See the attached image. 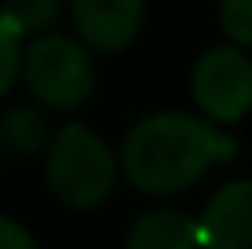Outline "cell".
<instances>
[{
  "label": "cell",
  "instance_id": "10",
  "mask_svg": "<svg viewBox=\"0 0 252 249\" xmlns=\"http://www.w3.org/2000/svg\"><path fill=\"white\" fill-rule=\"evenodd\" d=\"M22 48L26 40L11 30V22L0 15V99L19 84V73H22Z\"/></svg>",
  "mask_w": 252,
  "mask_h": 249
},
{
  "label": "cell",
  "instance_id": "7",
  "mask_svg": "<svg viewBox=\"0 0 252 249\" xmlns=\"http://www.w3.org/2000/svg\"><path fill=\"white\" fill-rule=\"evenodd\" d=\"M125 249H201L197 216L176 205L143 209L125 231Z\"/></svg>",
  "mask_w": 252,
  "mask_h": 249
},
{
  "label": "cell",
  "instance_id": "12",
  "mask_svg": "<svg viewBox=\"0 0 252 249\" xmlns=\"http://www.w3.org/2000/svg\"><path fill=\"white\" fill-rule=\"evenodd\" d=\"M0 249H40V246H37L33 231L26 227L22 220L0 213Z\"/></svg>",
  "mask_w": 252,
  "mask_h": 249
},
{
  "label": "cell",
  "instance_id": "3",
  "mask_svg": "<svg viewBox=\"0 0 252 249\" xmlns=\"http://www.w3.org/2000/svg\"><path fill=\"white\" fill-rule=\"evenodd\" d=\"M26 96L51 114H73L95 96V51L77 33H40L22 48Z\"/></svg>",
  "mask_w": 252,
  "mask_h": 249
},
{
  "label": "cell",
  "instance_id": "9",
  "mask_svg": "<svg viewBox=\"0 0 252 249\" xmlns=\"http://www.w3.org/2000/svg\"><path fill=\"white\" fill-rule=\"evenodd\" d=\"M66 0H0V15L11 22V30L22 40L51 33L55 22L63 19Z\"/></svg>",
  "mask_w": 252,
  "mask_h": 249
},
{
  "label": "cell",
  "instance_id": "13",
  "mask_svg": "<svg viewBox=\"0 0 252 249\" xmlns=\"http://www.w3.org/2000/svg\"><path fill=\"white\" fill-rule=\"evenodd\" d=\"M4 154H7V150H4V140H0V165H4Z\"/></svg>",
  "mask_w": 252,
  "mask_h": 249
},
{
  "label": "cell",
  "instance_id": "11",
  "mask_svg": "<svg viewBox=\"0 0 252 249\" xmlns=\"http://www.w3.org/2000/svg\"><path fill=\"white\" fill-rule=\"evenodd\" d=\"M220 30L252 51V0H220Z\"/></svg>",
  "mask_w": 252,
  "mask_h": 249
},
{
  "label": "cell",
  "instance_id": "4",
  "mask_svg": "<svg viewBox=\"0 0 252 249\" xmlns=\"http://www.w3.org/2000/svg\"><path fill=\"white\" fill-rule=\"evenodd\" d=\"M190 99L197 114H205L216 125H238L252 114V55L249 48L212 44L201 51L190 70Z\"/></svg>",
  "mask_w": 252,
  "mask_h": 249
},
{
  "label": "cell",
  "instance_id": "5",
  "mask_svg": "<svg viewBox=\"0 0 252 249\" xmlns=\"http://www.w3.org/2000/svg\"><path fill=\"white\" fill-rule=\"evenodd\" d=\"M73 33L95 55H117L135 44L146 22V0H66Z\"/></svg>",
  "mask_w": 252,
  "mask_h": 249
},
{
  "label": "cell",
  "instance_id": "8",
  "mask_svg": "<svg viewBox=\"0 0 252 249\" xmlns=\"http://www.w3.org/2000/svg\"><path fill=\"white\" fill-rule=\"evenodd\" d=\"M51 110H44L40 103H15L0 114V140L4 150L15 158H37L48 150L51 143Z\"/></svg>",
  "mask_w": 252,
  "mask_h": 249
},
{
  "label": "cell",
  "instance_id": "2",
  "mask_svg": "<svg viewBox=\"0 0 252 249\" xmlns=\"http://www.w3.org/2000/svg\"><path fill=\"white\" fill-rule=\"evenodd\" d=\"M44 158V183L66 209L92 213L110 202L117 179H121V158L110 147V140L99 128L84 121H66L51 132Z\"/></svg>",
  "mask_w": 252,
  "mask_h": 249
},
{
  "label": "cell",
  "instance_id": "1",
  "mask_svg": "<svg viewBox=\"0 0 252 249\" xmlns=\"http://www.w3.org/2000/svg\"><path fill=\"white\" fill-rule=\"evenodd\" d=\"M238 154L234 136L223 125L190 110H154L139 117L117 147L121 179L150 198H172L197 187L216 165Z\"/></svg>",
  "mask_w": 252,
  "mask_h": 249
},
{
  "label": "cell",
  "instance_id": "6",
  "mask_svg": "<svg viewBox=\"0 0 252 249\" xmlns=\"http://www.w3.org/2000/svg\"><path fill=\"white\" fill-rule=\"evenodd\" d=\"M201 249H252V179H230L205 202Z\"/></svg>",
  "mask_w": 252,
  "mask_h": 249
}]
</instances>
